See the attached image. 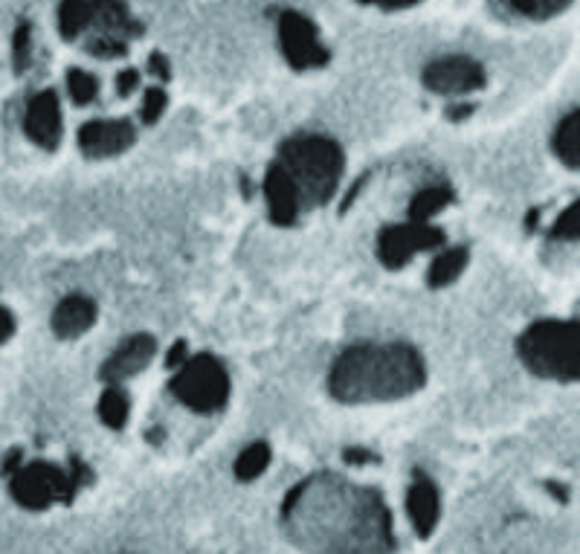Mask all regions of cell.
I'll return each instance as SVG.
<instances>
[{
  "label": "cell",
  "instance_id": "obj_5",
  "mask_svg": "<svg viewBox=\"0 0 580 554\" xmlns=\"http://www.w3.org/2000/svg\"><path fill=\"white\" fill-rule=\"evenodd\" d=\"M172 392L195 412H218L230 395V377L212 354L189 357L174 375Z\"/></svg>",
  "mask_w": 580,
  "mask_h": 554
},
{
  "label": "cell",
  "instance_id": "obj_17",
  "mask_svg": "<svg viewBox=\"0 0 580 554\" xmlns=\"http://www.w3.org/2000/svg\"><path fill=\"white\" fill-rule=\"evenodd\" d=\"M551 145H554V154H558L569 169H578L580 165V113L578 111H572L563 122H560Z\"/></svg>",
  "mask_w": 580,
  "mask_h": 554
},
{
  "label": "cell",
  "instance_id": "obj_4",
  "mask_svg": "<svg viewBox=\"0 0 580 554\" xmlns=\"http://www.w3.org/2000/svg\"><path fill=\"white\" fill-rule=\"evenodd\" d=\"M520 360L535 372L537 377H551V381H578L580 360H578V322L543 320L535 322L517 343Z\"/></svg>",
  "mask_w": 580,
  "mask_h": 554
},
{
  "label": "cell",
  "instance_id": "obj_28",
  "mask_svg": "<svg viewBox=\"0 0 580 554\" xmlns=\"http://www.w3.org/2000/svg\"><path fill=\"white\" fill-rule=\"evenodd\" d=\"M166 105H169L166 90L151 88L143 99V120L145 122H157L160 117H163V111H166Z\"/></svg>",
  "mask_w": 580,
  "mask_h": 554
},
{
  "label": "cell",
  "instance_id": "obj_11",
  "mask_svg": "<svg viewBox=\"0 0 580 554\" xmlns=\"http://www.w3.org/2000/svg\"><path fill=\"white\" fill-rule=\"evenodd\" d=\"M23 128L30 134L32 143L41 149H55L61 140V108L55 90H41L30 99L27 105V117H23Z\"/></svg>",
  "mask_w": 580,
  "mask_h": 554
},
{
  "label": "cell",
  "instance_id": "obj_2",
  "mask_svg": "<svg viewBox=\"0 0 580 554\" xmlns=\"http://www.w3.org/2000/svg\"><path fill=\"white\" fill-rule=\"evenodd\" d=\"M427 381L421 354L407 343L352 345L332 369V395L343 404L398 401L418 392Z\"/></svg>",
  "mask_w": 580,
  "mask_h": 554
},
{
  "label": "cell",
  "instance_id": "obj_34",
  "mask_svg": "<svg viewBox=\"0 0 580 554\" xmlns=\"http://www.w3.org/2000/svg\"><path fill=\"white\" fill-rule=\"evenodd\" d=\"M360 3H372V7H384V9H404L418 3V0H360Z\"/></svg>",
  "mask_w": 580,
  "mask_h": 554
},
{
  "label": "cell",
  "instance_id": "obj_29",
  "mask_svg": "<svg viewBox=\"0 0 580 554\" xmlns=\"http://www.w3.org/2000/svg\"><path fill=\"white\" fill-rule=\"evenodd\" d=\"M136 84H140V73H136V70L129 68V70H122V73L116 75V93H120V97H129Z\"/></svg>",
  "mask_w": 580,
  "mask_h": 554
},
{
  "label": "cell",
  "instance_id": "obj_1",
  "mask_svg": "<svg viewBox=\"0 0 580 554\" xmlns=\"http://www.w3.org/2000/svg\"><path fill=\"white\" fill-rule=\"evenodd\" d=\"M287 534L311 554H389L393 523L377 491L317 476L285 502Z\"/></svg>",
  "mask_w": 580,
  "mask_h": 554
},
{
  "label": "cell",
  "instance_id": "obj_31",
  "mask_svg": "<svg viewBox=\"0 0 580 554\" xmlns=\"http://www.w3.org/2000/svg\"><path fill=\"white\" fill-rule=\"evenodd\" d=\"M149 68H151V73L160 75V79H169V75H172V73H169V70H172V68H169V59L163 53H151L149 56Z\"/></svg>",
  "mask_w": 580,
  "mask_h": 554
},
{
  "label": "cell",
  "instance_id": "obj_15",
  "mask_svg": "<svg viewBox=\"0 0 580 554\" xmlns=\"http://www.w3.org/2000/svg\"><path fill=\"white\" fill-rule=\"evenodd\" d=\"M88 30H96V36L122 38L129 41L131 36H140V27L129 16V9L122 7V0H91V23Z\"/></svg>",
  "mask_w": 580,
  "mask_h": 554
},
{
  "label": "cell",
  "instance_id": "obj_27",
  "mask_svg": "<svg viewBox=\"0 0 580 554\" xmlns=\"http://www.w3.org/2000/svg\"><path fill=\"white\" fill-rule=\"evenodd\" d=\"M32 30L30 23H21L16 32V38H12V61H16V70L18 73H23L27 70V64H30V56H32Z\"/></svg>",
  "mask_w": 580,
  "mask_h": 554
},
{
  "label": "cell",
  "instance_id": "obj_8",
  "mask_svg": "<svg viewBox=\"0 0 580 554\" xmlns=\"http://www.w3.org/2000/svg\"><path fill=\"white\" fill-rule=\"evenodd\" d=\"M279 44L291 68L317 70L328 64V50L317 36V27L299 12H282L279 18Z\"/></svg>",
  "mask_w": 580,
  "mask_h": 554
},
{
  "label": "cell",
  "instance_id": "obj_6",
  "mask_svg": "<svg viewBox=\"0 0 580 554\" xmlns=\"http://www.w3.org/2000/svg\"><path fill=\"white\" fill-rule=\"evenodd\" d=\"M82 471L79 462H73V473L59 471L50 462H35L27 465L16 480H12V494L27 508H47L53 502H70L75 494V487H82Z\"/></svg>",
  "mask_w": 580,
  "mask_h": 554
},
{
  "label": "cell",
  "instance_id": "obj_18",
  "mask_svg": "<svg viewBox=\"0 0 580 554\" xmlns=\"http://www.w3.org/2000/svg\"><path fill=\"white\" fill-rule=\"evenodd\" d=\"M91 23V0H61L59 7V32L61 38H79L82 32H88Z\"/></svg>",
  "mask_w": 580,
  "mask_h": 554
},
{
  "label": "cell",
  "instance_id": "obj_12",
  "mask_svg": "<svg viewBox=\"0 0 580 554\" xmlns=\"http://www.w3.org/2000/svg\"><path fill=\"white\" fill-rule=\"evenodd\" d=\"M154 352H157L154 338H149V334H134V338L125 340V343L116 349V354L102 366V381L122 383L125 377L140 375L151 360H154Z\"/></svg>",
  "mask_w": 580,
  "mask_h": 554
},
{
  "label": "cell",
  "instance_id": "obj_7",
  "mask_svg": "<svg viewBox=\"0 0 580 554\" xmlns=\"http://www.w3.org/2000/svg\"><path fill=\"white\" fill-rule=\"evenodd\" d=\"M438 244H445V233L436 230L430 224H421V221H409V224H395L380 230V239H377V255L380 262L389 270H398L413 259L415 253L421 250H433Z\"/></svg>",
  "mask_w": 580,
  "mask_h": 554
},
{
  "label": "cell",
  "instance_id": "obj_19",
  "mask_svg": "<svg viewBox=\"0 0 580 554\" xmlns=\"http://www.w3.org/2000/svg\"><path fill=\"white\" fill-rule=\"evenodd\" d=\"M447 203H452V192L447 187L421 189V192L413 198V203H409V215H413V221L427 224L433 215H438V212L445 210Z\"/></svg>",
  "mask_w": 580,
  "mask_h": 554
},
{
  "label": "cell",
  "instance_id": "obj_26",
  "mask_svg": "<svg viewBox=\"0 0 580 554\" xmlns=\"http://www.w3.org/2000/svg\"><path fill=\"white\" fill-rule=\"evenodd\" d=\"M580 207L578 203H572L569 210H563V215L554 221V226H551V239L558 241H574L580 233Z\"/></svg>",
  "mask_w": 580,
  "mask_h": 554
},
{
  "label": "cell",
  "instance_id": "obj_33",
  "mask_svg": "<svg viewBox=\"0 0 580 554\" xmlns=\"http://www.w3.org/2000/svg\"><path fill=\"white\" fill-rule=\"evenodd\" d=\"M343 456H346L348 465H363V462H375V456H372L369 450H360V447L346 450V453H343Z\"/></svg>",
  "mask_w": 580,
  "mask_h": 554
},
{
  "label": "cell",
  "instance_id": "obj_24",
  "mask_svg": "<svg viewBox=\"0 0 580 554\" xmlns=\"http://www.w3.org/2000/svg\"><path fill=\"white\" fill-rule=\"evenodd\" d=\"M68 90H70V97H73L75 105H91L93 99H96V93H99L96 75L73 68L68 73Z\"/></svg>",
  "mask_w": 580,
  "mask_h": 554
},
{
  "label": "cell",
  "instance_id": "obj_35",
  "mask_svg": "<svg viewBox=\"0 0 580 554\" xmlns=\"http://www.w3.org/2000/svg\"><path fill=\"white\" fill-rule=\"evenodd\" d=\"M476 108L474 105H452L450 111H447V117H450V120H465V117H468V113H474Z\"/></svg>",
  "mask_w": 580,
  "mask_h": 554
},
{
  "label": "cell",
  "instance_id": "obj_3",
  "mask_svg": "<svg viewBox=\"0 0 580 554\" xmlns=\"http://www.w3.org/2000/svg\"><path fill=\"white\" fill-rule=\"evenodd\" d=\"M276 165L294 183L299 207H323L337 192L339 174H343V151L328 137L296 134L282 143Z\"/></svg>",
  "mask_w": 580,
  "mask_h": 554
},
{
  "label": "cell",
  "instance_id": "obj_21",
  "mask_svg": "<svg viewBox=\"0 0 580 554\" xmlns=\"http://www.w3.org/2000/svg\"><path fill=\"white\" fill-rule=\"evenodd\" d=\"M99 419L105 421L111 430L125 427V419H129V397L122 395L116 386L105 390L102 397H99Z\"/></svg>",
  "mask_w": 580,
  "mask_h": 554
},
{
  "label": "cell",
  "instance_id": "obj_9",
  "mask_svg": "<svg viewBox=\"0 0 580 554\" xmlns=\"http://www.w3.org/2000/svg\"><path fill=\"white\" fill-rule=\"evenodd\" d=\"M424 84L433 93H445V97H459L470 93L485 84V70L479 61L468 56H445V59L433 61L424 68Z\"/></svg>",
  "mask_w": 580,
  "mask_h": 554
},
{
  "label": "cell",
  "instance_id": "obj_25",
  "mask_svg": "<svg viewBox=\"0 0 580 554\" xmlns=\"http://www.w3.org/2000/svg\"><path fill=\"white\" fill-rule=\"evenodd\" d=\"M84 47H88V53L96 56V59H120V56L129 53V41L108 36H91Z\"/></svg>",
  "mask_w": 580,
  "mask_h": 554
},
{
  "label": "cell",
  "instance_id": "obj_13",
  "mask_svg": "<svg viewBox=\"0 0 580 554\" xmlns=\"http://www.w3.org/2000/svg\"><path fill=\"white\" fill-rule=\"evenodd\" d=\"M96 322V302L73 293L68 300H61L53 314V331L59 340H75L82 338L84 331Z\"/></svg>",
  "mask_w": 580,
  "mask_h": 554
},
{
  "label": "cell",
  "instance_id": "obj_32",
  "mask_svg": "<svg viewBox=\"0 0 580 554\" xmlns=\"http://www.w3.org/2000/svg\"><path fill=\"white\" fill-rule=\"evenodd\" d=\"M183 363H186V343H174L172 345V352H169V357H166V366L169 369H181Z\"/></svg>",
  "mask_w": 580,
  "mask_h": 554
},
{
  "label": "cell",
  "instance_id": "obj_22",
  "mask_svg": "<svg viewBox=\"0 0 580 554\" xmlns=\"http://www.w3.org/2000/svg\"><path fill=\"white\" fill-rule=\"evenodd\" d=\"M508 7L522 18H531V21H546V18L560 16L563 9L572 7V0H506Z\"/></svg>",
  "mask_w": 580,
  "mask_h": 554
},
{
  "label": "cell",
  "instance_id": "obj_20",
  "mask_svg": "<svg viewBox=\"0 0 580 554\" xmlns=\"http://www.w3.org/2000/svg\"><path fill=\"white\" fill-rule=\"evenodd\" d=\"M465 264H468V250L465 248H452L447 250V253H441L433 262L430 268V285L433 288H445L450 285V282H456V279L461 276V270H465Z\"/></svg>",
  "mask_w": 580,
  "mask_h": 554
},
{
  "label": "cell",
  "instance_id": "obj_16",
  "mask_svg": "<svg viewBox=\"0 0 580 554\" xmlns=\"http://www.w3.org/2000/svg\"><path fill=\"white\" fill-rule=\"evenodd\" d=\"M407 511L415 525V532L421 534V537H427L438 520V494L436 485H433L424 473H415L413 487H409L407 496Z\"/></svg>",
  "mask_w": 580,
  "mask_h": 554
},
{
  "label": "cell",
  "instance_id": "obj_14",
  "mask_svg": "<svg viewBox=\"0 0 580 554\" xmlns=\"http://www.w3.org/2000/svg\"><path fill=\"white\" fill-rule=\"evenodd\" d=\"M264 195L271 203V221L279 226L296 224V215H299V201H296L294 183L287 180V174L282 172L279 165L273 163L267 178H264Z\"/></svg>",
  "mask_w": 580,
  "mask_h": 554
},
{
  "label": "cell",
  "instance_id": "obj_10",
  "mask_svg": "<svg viewBox=\"0 0 580 554\" xmlns=\"http://www.w3.org/2000/svg\"><path fill=\"white\" fill-rule=\"evenodd\" d=\"M134 143V125L125 120H93L79 131V149L88 158H116Z\"/></svg>",
  "mask_w": 580,
  "mask_h": 554
},
{
  "label": "cell",
  "instance_id": "obj_30",
  "mask_svg": "<svg viewBox=\"0 0 580 554\" xmlns=\"http://www.w3.org/2000/svg\"><path fill=\"white\" fill-rule=\"evenodd\" d=\"M12 334H16V316H12L7 305H0V345L7 343Z\"/></svg>",
  "mask_w": 580,
  "mask_h": 554
},
{
  "label": "cell",
  "instance_id": "obj_23",
  "mask_svg": "<svg viewBox=\"0 0 580 554\" xmlns=\"http://www.w3.org/2000/svg\"><path fill=\"white\" fill-rule=\"evenodd\" d=\"M267 462H271V450H267V444L258 442L253 444V447H247L242 453V459H238V465H235V473H238V480H256L258 473L267 467Z\"/></svg>",
  "mask_w": 580,
  "mask_h": 554
}]
</instances>
